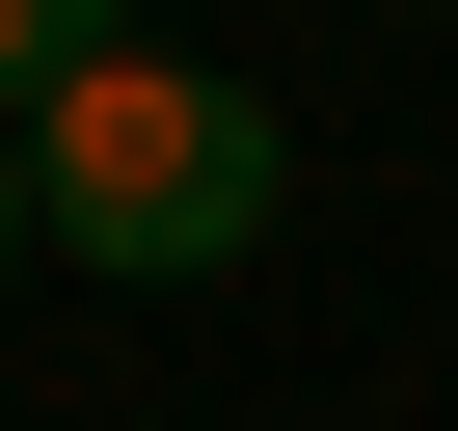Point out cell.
<instances>
[{
  "label": "cell",
  "instance_id": "7a4b0ae2",
  "mask_svg": "<svg viewBox=\"0 0 458 431\" xmlns=\"http://www.w3.org/2000/svg\"><path fill=\"white\" fill-rule=\"evenodd\" d=\"M81 55H108V0H0V108H55Z\"/></svg>",
  "mask_w": 458,
  "mask_h": 431
},
{
  "label": "cell",
  "instance_id": "6da1fadb",
  "mask_svg": "<svg viewBox=\"0 0 458 431\" xmlns=\"http://www.w3.org/2000/svg\"><path fill=\"white\" fill-rule=\"evenodd\" d=\"M0 162H28V270H108V297H216V270L297 216L270 81H216V55H162V28H108L55 108H0Z\"/></svg>",
  "mask_w": 458,
  "mask_h": 431
},
{
  "label": "cell",
  "instance_id": "3957f363",
  "mask_svg": "<svg viewBox=\"0 0 458 431\" xmlns=\"http://www.w3.org/2000/svg\"><path fill=\"white\" fill-rule=\"evenodd\" d=\"M0 297H28V162H0Z\"/></svg>",
  "mask_w": 458,
  "mask_h": 431
}]
</instances>
